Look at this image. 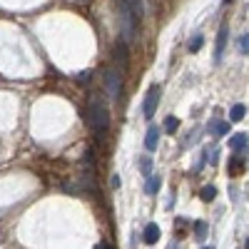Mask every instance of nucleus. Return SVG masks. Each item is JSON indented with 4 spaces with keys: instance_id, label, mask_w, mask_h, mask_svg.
<instances>
[{
    "instance_id": "obj_1",
    "label": "nucleus",
    "mask_w": 249,
    "mask_h": 249,
    "mask_svg": "<svg viewBox=\"0 0 249 249\" xmlns=\"http://www.w3.org/2000/svg\"><path fill=\"white\" fill-rule=\"evenodd\" d=\"M88 122H90V127L95 130V135H100V137L105 135L107 127H110V110H107V105L100 97L90 100V105H88Z\"/></svg>"
},
{
    "instance_id": "obj_2",
    "label": "nucleus",
    "mask_w": 249,
    "mask_h": 249,
    "mask_svg": "<svg viewBox=\"0 0 249 249\" xmlns=\"http://www.w3.org/2000/svg\"><path fill=\"white\" fill-rule=\"evenodd\" d=\"M160 95H162V88H160V85H152V88L147 90V95H144L142 112H144V117H147V120H152L155 112H157V107H160Z\"/></svg>"
},
{
    "instance_id": "obj_3",
    "label": "nucleus",
    "mask_w": 249,
    "mask_h": 249,
    "mask_svg": "<svg viewBox=\"0 0 249 249\" xmlns=\"http://www.w3.org/2000/svg\"><path fill=\"white\" fill-rule=\"evenodd\" d=\"M105 92H107V97H112V100H117L120 97V92H122V75H120V70H107L105 72Z\"/></svg>"
},
{
    "instance_id": "obj_4",
    "label": "nucleus",
    "mask_w": 249,
    "mask_h": 249,
    "mask_svg": "<svg viewBox=\"0 0 249 249\" xmlns=\"http://www.w3.org/2000/svg\"><path fill=\"white\" fill-rule=\"evenodd\" d=\"M160 135H162V127H157V124H150V127H147V135H144V150H147V152H155L157 144H160Z\"/></svg>"
},
{
    "instance_id": "obj_5",
    "label": "nucleus",
    "mask_w": 249,
    "mask_h": 249,
    "mask_svg": "<svg viewBox=\"0 0 249 249\" xmlns=\"http://www.w3.org/2000/svg\"><path fill=\"white\" fill-rule=\"evenodd\" d=\"M227 35H230V28H227V23H222V25H219V33H217L214 62H222V55H224V45H227Z\"/></svg>"
},
{
    "instance_id": "obj_6",
    "label": "nucleus",
    "mask_w": 249,
    "mask_h": 249,
    "mask_svg": "<svg viewBox=\"0 0 249 249\" xmlns=\"http://www.w3.org/2000/svg\"><path fill=\"white\" fill-rule=\"evenodd\" d=\"M160 239V227L155 222H150L147 227H144V232H142V242L144 244H155Z\"/></svg>"
},
{
    "instance_id": "obj_7",
    "label": "nucleus",
    "mask_w": 249,
    "mask_h": 249,
    "mask_svg": "<svg viewBox=\"0 0 249 249\" xmlns=\"http://www.w3.org/2000/svg\"><path fill=\"white\" fill-rule=\"evenodd\" d=\"M247 142H249V137H247L244 132H239V135H234V137H230V147H232L234 152H239V155H244V152H247Z\"/></svg>"
},
{
    "instance_id": "obj_8",
    "label": "nucleus",
    "mask_w": 249,
    "mask_h": 249,
    "mask_svg": "<svg viewBox=\"0 0 249 249\" xmlns=\"http://www.w3.org/2000/svg\"><path fill=\"white\" fill-rule=\"evenodd\" d=\"M160 187H162V177L160 175H150L147 182H144V192H147V195H157Z\"/></svg>"
},
{
    "instance_id": "obj_9",
    "label": "nucleus",
    "mask_w": 249,
    "mask_h": 249,
    "mask_svg": "<svg viewBox=\"0 0 249 249\" xmlns=\"http://www.w3.org/2000/svg\"><path fill=\"white\" fill-rule=\"evenodd\" d=\"M244 170V155H237V157H232V162H230V175L234 177V175H239Z\"/></svg>"
},
{
    "instance_id": "obj_10",
    "label": "nucleus",
    "mask_w": 249,
    "mask_h": 249,
    "mask_svg": "<svg viewBox=\"0 0 249 249\" xmlns=\"http://www.w3.org/2000/svg\"><path fill=\"white\" fill-rule=\"evenodd\" d=\"M210 132L217 135V137H219V135H227V132H230V124H227V122H214V120H212V122H210Z\"/></svg>"
},
{
    "instance_id": "obj_11",
    "label": "nucleus",
    "mask_w": 249,
    "mask_h": 249,
    "mask_svg": "<svg viewBox=\"0 0 249 249\" xmlns=\"http://www.w3.org/2000/svg\"><path fill=\"white\" fill-rule=\"evenodd\" d=\"M199 197H202V202H214V197H217V187H212V184H207V187H202V192H199Z\"/></svg>"
},
{
    "instance_id": "obj_12",
    "label": "nucleus",
    "mask_w": 249,
    "mask_h": 249,
    "mask_svg": "<svg viewBox=\"0 0 249 249\" xmlns=\"http://www.w3.org/2000/svg\"><path fill=\"white\" fill-rule=\"evenodd\" d=\"M195 237L199 239V242H204V237H207V222H195Z\"/></svg>"
},
{
    "instance_id": "obj_13",
    "label": "nucleus",
    "mask_w": 249,
    "mask_h": 249,
    "mask_svg": "<svg viewBox=\"0 0 249 249\" xmlns=\"http://www.w3.org/2000/svg\"><path fill=\"white\" fill-rule=\"evenodd\" d=\"M244 112H247L244 105H234V107L230 110V120H232V122H239V120L244 117Z\"/></svg>"
},
{
    "instance_id": "obj_14",
    "label": "nucleus",
    "mask_w": 249,
    "mask_h": 249,
    "mask_svg": "<svg viewBox=\"0 0 249 249\" xmlns=\"http://www.w3.org/2000/svg\"><path fill=\"white\" fill-rule=\"evenodd\" d=\"M124 3H127V8L135 13V18H142V0H124Z\"/></svg>"
},
{
    "instance_id": "obj_15",
    "label": "nucleus",
    "mask_w": 249,
    "mask_h": 249,
    "mask_svg": "<svg viewBox=\"0 0 249 249\" xmlns=\"http://www.w3.org/2000/svg\"><path fill=\"white\" fill-rule=\"evenodd\" d=\"M177 127H179V120H177V117H167V120H164V132L175 135V132H177Z\"/></svg>"
},
{
    "instance_id": "obj_16",
    "label": "nucleus",
    "mask_w": 249,
    "mask_h": 249,
    "mask_svg": "<svg viewBox=\"0 0 249 249\" xmlns=\"http://www.w3.org/2000/svg\"><path fill=\"white\" fill-rule=\"evenodd\" d=\"M140 170H142V175L150 177V175H152V160H150V157H142V160H140Z\"/></svg>"
},
{
    "instance_id": "obj_17",
    "label": "nucleus",
    "mask_w": 249,
    "mask_h": 249,
    "mask_svg": "<svg viewBox=\"0 0 249 249\" xmlns=\"http://www.w3.org/2000/svg\"><path fill=\"white\" fill-rule=\"evenodd\" d=\"M237 48L244 53V55H249V33H244L242 37H239V43H237Z\"/></svg>"
},
{
    "instance_id": "obj_18",
    "label": "nucleus",
    "mask_w": 249,
    "mask_h": 249,
    "mask_svg": "<svg viewBox=\"0 0 249 249\" xmlns=\"http://www.w3.org/2000/svg\"><path fill=\"white\" fill-rule=\"evenodd\" d=\"M202 43H204V37H202V35L192 37V40H190V50H192V53H197V50L202 48Z\"/></svg>"
},
{
    "instance_id": "obj_19",
    "label": "nucleus",
    "mask_w": 249,
    "mask_h": 249,
    "mask_svg": "<svg viewBox=\"0 0 249 249\" xmlns=\"http://www.w3.org/2000/svg\"><path fill=\"white\" fill-rule=\"evenodd\" d=\"M110 182H112V187H115V190L120 187V177H117V175H112V179H110Z\"/></svg>"
},
{
    "instance_id": "obj_20",
    "label": "nucleus",
    "mask_w": 249,
    "mask_h": 249,
    "mask_svg": "<svg viewBox=\"0 0 249 249\" xmlns=\"http://www.w3.org/2000/svg\"><path fill=\"white\" fill-rule=\"evenodd\" d=\"M90 80V72H80V82H88Z\"/></svg>"
},
{
    "instance_id": "obj_21",
    "label": "nucleus",
    "mask_w": 249,
    "mask_h": 249,
    "mask_svg": "<svg viewBox=\"0 0 249 249\" xmlns=\"http://www.w3.org/2000/svg\"><path fill=\"white\" fill-rule=\"evenodd\" d=\"M95 249H112V247H110V244H107V242H100V244H97V247H95Z\"/></svg>"
},
{
    "instance_id": "obj_22",
    "label": "nucleus",
    "mask_w": 249,
    "mask_h": 249,
    "mask_svg": "<svg viewBox=\"0 0 249 249\" xmlns=\"http://www.w3.org/2000/svg\"><path fill=\"white\" fill-rule=\"evenodd\" d=\"M244 249H249V239H247V242H244Z\"/></svg>"
},
{
    "instance_id": "obj_23",
    "label": "nucleus",
    "mask_w": 249,
    "mask_h": 249,
    "mask_svg": "<svg viewBox=\"0 0 249 249\" xmlns=\"http://www.w3.org/2000/svg\"><path fill=\"white\" fill-rule=\"evenodd\" d=\"M202 249H214V247H202Z\"/></svg>"
}]
</instances>
